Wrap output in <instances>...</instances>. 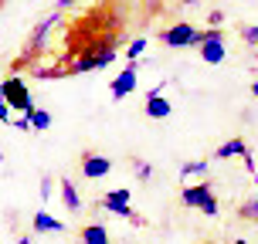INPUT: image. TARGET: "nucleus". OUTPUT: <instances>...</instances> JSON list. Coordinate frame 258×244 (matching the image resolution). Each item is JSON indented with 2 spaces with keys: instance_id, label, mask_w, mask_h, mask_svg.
Listing matches in <instances>:
<instances>
[{
  "instance_id": "27",
  "label": "nucleus",
  "mask_w": 258,
  "mask_h": 244,
  "mask_svg": "<svg viewBox=\"0 0 258 244\" xmlns=\"http://www.w3.org/2000/svg\"><path fill=\"white\" fill-rule=\"evenodd\" d=\"M231 244H248V241H241V237H238V241H231Z\"/></svg>"
},
{
  "instance_id": "16",
  "label": "nucleus",
  "mask_w": 258,
  "mask_h": 244,
  "mask_svg": "<svg viewBox=\"0 0 258 244\" xmlns=\"http://www.w3.org/2000/svg\"><path fill=\"white\" fill-rule=\"evenodd\" d=\"M116 61V48H102V51H95V68H105V64Z\"/></svg>"
},
{
  "instance_id": "10",
  "label": "nucleus",
  "mask_w": 258,
  "mask_h": 244,
  "mask_svg": "<svg viewBox=\"0 0 258 244\" xmlns=\"http://www.w3.org/2000/svg\"><path fill=\"white\" fill-rule=\"evenodd\" d=\"M34 231H38V234H44V231L61 234V231H64V224H61L58 217H51V214H44V210H38V214H34Z\"/></svg>"
},
{
  "instance_id": "2",
  "label": "nucleus",
  "mask_w": 258,
  "mask_h": 244,
  "mask_svg": "<svg viewBox=\"0 0 258 244\" xmlns=\"http://www.w3.org/2000/svg\"><path fill=\"white\" fill-rule=\"evenodd\" d=\"M0 95H4V105H14V109H21V116H31V112H34L31 92H27V85H24V82H21L17 75H11L7 82H4Z\"/></svg>"
},
{
  "instance_id": "13",
  "label": "nucleus",
  "mask_w": 258,
  "mask_h": 244,
  "mask_svg": "<svg viewBox=\"0 0 258 244\" xmlns=\"http://www.w3.org/2000/svg\"><path fill=\"white\" fill-rule=\"evenodd\" d=\"M31 122H34V132H41V129L51 126V112H48V109H34V112H31Z\"/></svg>"
},
{
  "instance_id": "12",
  "label": "nucleus",
  "mask_w": 258,
  "mask_h": 244,
  "mask_svg": "<svg viewBox=\"0 0 258 244\" xmlns=\"http://www.w3.org/2000/svg\"><path fill=\"white\" fill-rule=\"evenodd\" d=\"M82 244H109V231H105L102 224H89L82 231Z\"/></svg>"
},
{
  "instance_id": "15",
  "label": "nucleus",
  "mask_w": 258,
  "mask_h": 244,
  "mask_svg": "<svg viewBox=\"0 0 258 244\" xmlns=\"http://www.w3.org/2000/svg\"><path fill=\"white\" fill-rule=\"evenodd\" d=\"M238 214H241L245 220H258V193L248 200V204H241V210H238Z\"/></svg>"
},
{
  "instance_id": "3",
  "label": "nucleus",
  "mask_w": 258,
  "mask_h": 244,
  "mask_svg": "<svg viewBox=\"0 0 258 244\" xmlns=\"http://www.w3.org/2000/svg\"><path fill=\"white\" fill-rule=\"evenodd\" d=\"M129 190L126 187H119V190H112V193H105L102 200H99V207L102 210H109V214H116V217H133V210H129Z\"/></svg>"
},
{
  "instance_id": "22",
  "label": "nucleus",
  "mask_w": 258,
  "mask_h": 244,
  "mask_svg": "<svg viewBox=\"0 0 258 244\" xmlns=\"http://www.w3.org/2000/svg\"><path fill=\"white\" fill-rule=\"evenodd\" d=\"M51 187H54V180H51V177H44V180H41V197H44V200L51 197Z\"/></svg>"
},
{
  "instance_id": "25",
  "label": "nucleus",
  "mask_w": 258,
  "mask_h": 244,
  "mask_svg": "<svg viewBox=\"0 0 258 244\" xmlns=\"http://www.w3.org/2000/svg\"><path fill=\"white\" fill-rule=\"evenodd\" d=\"M251 95H255V99H258V82H255V85H251Z\"/></svg>"
},
{
  "instance_id": "9",
  "label": "nucleus",
  "mask_w": 258,
  "mask_h": 244,
  "mask_svg": "<svg viewBox=\"0 0 258 244\" xmlns=\"http://www.w3.org/2000/svg\"><path fill=\"white\" fill-rule=\"evenodd\" d=\"M231 156H241V159H248V142L245 139H228V142H221L218 149H214V159H231Z\"/></svg>"
},
{
  "instance_id": "20",
  "label": "nucleus",
  "mask_w": 258,
  "mask_h": 244,
  "mask_svg": "<svg viewBox=\"0 0 258 244\" xmlns=\"http://www.w3.org/2000/svg\"><path fill=\"white\" fill-rule=\"evenodd\" d=\"M221 21H224V14H221V11H211V14H207V27H211V31H218Z\"/></svg>"
},
{
  "instance_id": "14",
  "label": "nucleus",
  "mask_w": 258,
  "mask_h": 244,
  "mask_svg": "<svg viewBox=\"0 0 258 244\" xmlns=\"http://www.w3.org/2000/svg\"><path fill=\"white\" fill-rule=\"evenodd\" d=\"M146 51V38H136V41H129V48H126V58H129V64H136V58Z\"/></svg>"
},
{
  "instance_id": "5",
  "label": "nucleus",
  "mask_w": 258,
  "mask_h": 244,
  "mask_svg": "<svg viewBox=\"0 0 258 244\" xmlns=\"http://www.w3.org/2000/svg\"><path fill=\"white\" fill-rule=\"evenodd\" d=\"M201 58L207 64H221L224 61V38H221V31H204V48H201Z\"/></svg>"
},
{
  "instance_id": "18",
  "label": "nucleus",
  "mask_w": 258,
  "mask_h": 244,
  "mask_svg": "<svg viewBox=\"0 0 258 244\" xmlns=\"http://www.w3.org/2000/svg\"><path fill=\"white\" fill-rule=\"evenodd\" d=\"M14 129H21V132H34V122H31V116H17Z\"/></svg>"
},
{
  "instance_id": "1",
  "label": "nucleus",
  "mask_w": 258,
  "mask_h": 244,
  "mask_svg": "<svg viewBox=\"0 0 258 244\" xmlns=\"http://www.w3.org/2000/svg\"><path fill=\"white\" fill-rule=\"evenodd\" d=\"M160 41L167 44V48H204V31H197V27H190L187 21H177L173 27H167L163 34H160Z\"/></svg>"
},
{
  "instance_id": "19",
  "label": "nucleus",
  "mask_w": 258,
  "mask_h": 244,
  "mask_svg": "<svg viewBox=\"0 0 258 244\" xmlns=\"http://www.w3.org/2000/svg\"><path fill=\"white\" fill-rule=\"evenodd\" d=\"M241 38H245L248 44H258V27H255V24H248V27H241Z\"/></svg>"
},
{
  "instance_id": "7",
  "label": "nucleus",
  "mask_w": 258,
  "mask_h": 244,
  "mask_svg": "<svg viewBox=\"0 0 258 244\" xmlns=\"http://www.w3.org/2000/svg\"><path fill=\"white\" fill-rule=\"evenodd\" d=\"M211 197H214V193H211V180H201V183H194V187H187V190L180 193V200L187 207H197V210H201V207L207 204V200H211Z\"/></svg>"
},
{
  "instance_id": "21",
  "label": "nucleus",
  "mask_w": 258,
  "mask_h": 244,
  "mask_svg": "<svg viewBox=\"0 0 258 244\" xmlns=\"http://www.w3.org/2000/svg\"><path fill=\"white\" fill-rule=\"evenodd\" d=\"M201 214H207V217H214V214H218V197H211V200H207V204L201 207Z\"/></svg>"
},
{
  "instance_id": "24",
  "label": "nucleus",
  "mask_w": 258,
  "mask_h": 244,
  "mask_svg": "<svg viewBox=\"0 0 258 244\" xmlns=\"http://www.w3.org/2000/svg\"><path fill=\"white\" fill-rule=\"evenodd\" d=\"M7 119H11V105L0 102V122H7Z\"/></svg>"
},
{
  "instance_id": "8",
  "label": "nucleus",
  "mask_w": 258,
  "mask_h": 244,
  "mask_svg": "<svg viewBox=\"0 0 258 244\" xmlns=\"http://www.w3.org/2000/svg\"><path fill=\"white\" fill-rule=\"evenodd\" d=\"M170 112H173V105L160 95V89H153L150 95H146V116L150 119H167Z\"/></svg>"
},
{
  "instance_id": "11",
  "label": "nucleus",
  "mask_w": 258,
  "mask_h": 244,
  "mask_svg": "<svg viewBox=\"0 0 258 244\" xmlns=\"http://www.w3.org/2000/svg\"><path fill=\"white\" fill-rule=\"evenodd\" d=\"M58 187H61V200H64V207L78 214V210H82V197H78L75 183H72V180H58Z\"/></svg>"
},
{
  "instance_id": "17",
  "label": "nucleus",
  "mask_w": 258,
  "mask_h": 244,
  "mask_svg": "<svg viewBox=\"0 0 258 244\" xmlns=\"http://www.w3.org/2000/svg\"><path fill=\"white\" fill-rule=\"evenodd\" d=\"M207 170V159H197V163H183L180 177H190V173H204Z\"/></svg>"
},
{
  "instance_id": "23",
  "label": "nucleus",
  "mask_w": 258,
  "mask_h": 244,
  "mask_svg": "<svg viewBox=\"0 0 258 244\" xmlns=\"http://www.w3.org/2000/svg\"><path fill=\"white\" fill-rule=\"evenodd\" d=\"M136 177H140V180H146V177H150V167H146L143 159H140V163H136Z\"/></svg>"
},
{
  "instance_id": "6",
  "label": "nucleus",
  "mask_w": 258,
  "mask_h": 244,
  "mask_svg": "<svg viewBox=\"0 0 258 244\" xmlns=\"http://www.w3.org/2000/svg\"><path fill=\"white\" fill-rule=\"evenodd\" d=\"M136 82H140V75H136V64H126V71H122V75H116V78H112V85H109L112 99H126L129 92L136 89Z\"/></svg>"
},
{
  "instance_id": "26",
  "label": "nucleus",
  "mask_w": 258,
  "mask_h": 244,
  "mask_svg": "<svg viewBox=\"0 0 258 244\" xmlns=\"http://www.w3.org/2000/svg\"><path fill=\"white\" fill-rule=\"evenodd\" d=\"M17 244H31V237H21V241H17Z\"/></svg>"
},
{
  "instance_id": "4",
  "label": "nucleus",
  "mask_w": 258,
  "mask_h": 244,
  "mask_svg": "<svg viewBox=\"0 0 258 244\" xmlns=\"http://www.w3.org/2000/svg\"><path fill=\"white\" fill-rule=\"evenodd\" d=\"M109 170H112V159H109V156H99V153L82 156V177H85V180H102Z\"/></svg>"
}]
</instances>
